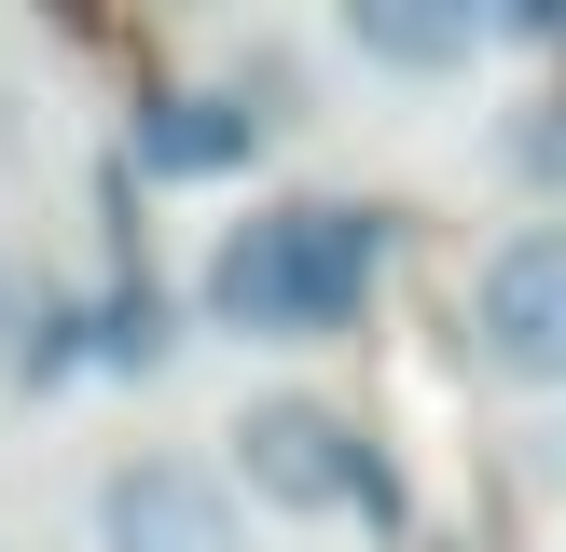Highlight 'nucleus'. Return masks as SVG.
<instances>
[{
    "label": "nucleus",
    "instance_id": "4",
    "mask_svg": "<svg viewBox=\"0 0 566 552\" xmlns=\"http://www.w3.org/2000/svg\"><path fill=\"white\" fill-rule=\"evenodd\" d=\"M97 552H249V511L193 456H111L97 469Z\"/></svg>",
    "mask_w": 566,
    "mask_h": 552
},
{
    "label": "nucleus",
    "instance_id": "1",
    "mask_svg": "<svg viewBox=\"0 0 566 552\" xmlns=\"http://www.w3.org/2000/svg\"><path fill=\"white\" fill-rule=\"evenodd\" d=\"M401 221L374 193H276V208L221 221V248L193 263V318L235 346H346L387 290Z\"/></svg>",
    "mask_w": 566,
    "mask_h": 552
},
{
    "label": "nucleus",
    "instance_id": "7",
    "mask_svg": "<svg viewBox=\"0 0 566 552\" xmlns=\"http://www.w3.org/2000/svg\"><path fill=\"white\" fill-rule=\"evenodd\" d=\"M180 318H193V304H166V290H153V263H125L97 304H83V373H166Z\"/></svg>",
    "mask_w": 566,
    "mask_h": 552
},
{
    "label": "nucleus",
    "instance_id": "9",
    "mask_svg": "<svg viewBox=\"0 0 566 552\" xmlns=\"http://www.w3.org/2000/svg\"><path fill=\"white\" fill-rule=\"evenodd\" d=\"M42 304H55V290H42V276H28V263H14V248H0V359H14V346H28V331H42Z\"/></svg>",
    "mask_w": 566,
    "mask_h": 552
},
{
    "label": "nucleus",
    "instance_id": "5",
    "mask_svg": "<svg viewBox=\"0 0 566 552\" xmlns=\"http://www.w3.org/2000/svg\"><path fill=\"white\" fill-rule=\"evenodd\" d=\"M263 166V125H249L221 83H153L125 110V180H166V193H208V180H249Z\"/></svg>",
    "mask_w": 566,
    "mask_h": 552
},
{
    "label": "nucleus",
    "instance_id": "10",
    "mask_svg": "<svg viewBox=\"0 0 566 552\" xmlns=\"http://www.w3.org/2000/svg\"><path fill=\"white\" fill-rule=\"evenodd\" d=\"M484 42H566V0H497Z\"/></svg>",
    "mask_w": 566,
    "mask_h": 552
},
{
    "label": "nucleus",
    "instance_id": "6",
    "mask_svg": "<svg viewBox=\"0 0 566 552\" xmlns=\"http://www.w3.org/2000/svg\"><path fill=\"white\" fill-rule=\"evenodd\" d=\"M346 42L401 83H457L484 55V0H346Z\"/></svg>",
    "mask_w": 566,
    "mask_h": 552
},
{
    "label": "nucleus",
    "instance_id": "2",
    "mask_svg": "<svg viewBox=\"0 0 566 552\" xmlns=\"http://www.w3.org/2000/svg\"><path fill=\"white\" fill-rule=\"evenodd\" d=\"M221 484H235V511H291V524H332V511L401 524V484L374 469L359 414L304 401V386H263V401H235V428H221Z\"/></svg>",
    "mask_w": 566,
    "mask_h": 552
},
{
    "label": "nucleus",
    "instance_id": "3",
    "mask_svg": "<svg viewBox=\"0 0 566 552\" xmlns=\"http://www.w3.org/2000/svg\"><path fill=\"white\" fill-rule=\"evenodd\" d=\"M470 346H484L497 386L525 401H566V221H512V235L470 263Z\"/></svg>",
    "mask_w": 566,
    "mask_h": 552
},
{
    "label": "nucleus",
    "instance_id": "8",
    "mask_svg": "<svg viewBox=\"0 0 566 552\" xmlns=\"http://www.w3.org/2000/svg\"><path fill=\"white\" fill-rule=\"evenodd\" d=\"M497 166H512L525 193H553V221H566V97H525L512 125H497Z\"/></svg>",
    "mask_w": 566,
    "mask_h": 552
}]
</instances>
